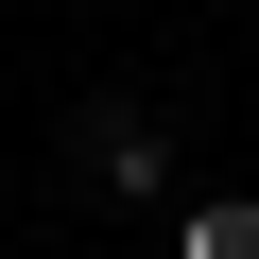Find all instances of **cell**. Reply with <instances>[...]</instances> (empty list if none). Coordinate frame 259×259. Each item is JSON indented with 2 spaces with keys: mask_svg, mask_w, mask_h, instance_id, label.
<instances>
[{
  "mask_svg": "<svg viewBox=\"0 0 259 259\" xmlns=\"http://www.w3.org/2000/svg\"><path fill=\"white\" fill-rule=\"evenodd\" d=\"M69 173H87L104 207H173V121H156L139 87H87V104H69Z\"/></svg>",
  "mask_w": 259,
  "mask_h": 259,
  "instance_id": "obj_1",
  "label": "cell"
},
{
  "mask_svg": "<svg viewBox=\"0 0 259 259\" xmlns=\"http://www.w3.org/2000/svg\"><path fill=\"white\" fill-rule=\"evenodd\" d=\"M173 259H259V190H207V207H173Z\"/></svg>",
  "mask_w": 259,
  "mask_h": 259,
  "instance_id": "obj_2",
  "label": "cell"
}]
</instances>
